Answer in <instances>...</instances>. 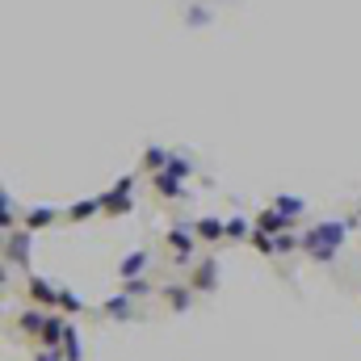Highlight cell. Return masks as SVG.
<instances>
[{
	"label": "cell",
	"mask_w": 361,
	"mask_h": 361,
	"mask_svg": "<svg viewBox=\"0 0 361 361\" xmlns=\"http://www.w3.org/2000/svg\"><path fill=\"white\" fill-rule=\"evenodd\" d=\"M341 240H345V227H341V223H324V227H315V231L302 240V248H307L315 261H332L336 248H341Z\"/></svg>",
	"instance_id": "6da1fadb"
},
{
	"label": "cell",
	"mask_w": 361,
	"mask_h": 361,
	"mask_svg": "<svg viewBox=\"0 0 361 361\" xmlns=\"http://www.w3.org/2000/svg\"><path fill=\"white\" fill-rule=\"evenodd\" d=\"M193 235L197 231H189V227H173L169 231V248H173V261L177 265H189L193 261Z\"/></svg>",
	"instance_id": "7a4b0ae2"
},
{
	"label": "cell",
	"mask_w": 361,
	"mask_h": 361,
	"mask_svg": "<svg viewBox=\"0 0 361 361\" xmlns=\"http://www.w3.org/2000/svg\"><path fill=\"white\" fill-rule=\"evenodd\" d=\"M130 185H135V180L122 177L118 185H114V193H105V197H101V206H105L109 214H126V210H130Z\"/></svg>",
	"instance_id": "3957f363"
},
{
	"label": "cell",
	"mask_w": 361,
	"mask_h": 361,
	"mask_svg": "<svg viewBox=\"0 0 361 361\" xmlns=\"http://www.w3.org/2000/svg\"><path fill=\"white\" fill-rule=\"evenodd\" d=\"M4 257L17 261V265H25V261H30V231H8V248H4Z\"/></svg>",
	"instance_id": "277c9868"
},
{
	"label": "cell",
	"mask_w": 361,
	"mask_h": 361,
	"mask_svg": "<svg viewBox=\"0 0 361 361\" xmlns=\"http://www.w3.org/2000/svg\"><path fill=\"white\" fill-rule=\"evenodd\" d=\"M25 290H30V298H34L38 307H55V302H59V290H55V286H47L42 277H30V281H25Z\"/></svg>",
	"instance_id": "5b68a950"
},
{
	"label": "cell",
	"mask_w": 361,
	"mask_h": 361,
	"mask_svg": "<svg viewBox=\"0 0 361 361\" xmlns=\"http://www.w3.org/2000/svg\"><path fill=\"white\" fill-rule=\"evenodd\" d=\"M290 223H294V214H281V210H261V214H257V227L269 231V235H281Z\"/></svg>",
	"instance_id": "8992f818"
},
{
	"label": "cell",
	"mask_w": 361,
	"mask_h": 361,
	"mask_svg": "<svg viewBox=\"0 0 361 361\" xmlns=\"http://www.w3.org/2000/svg\"><path fill=\"white\" fill-rule=\"evenodd\" d=\"M38 336H42V345H47V349H59V341L68 336V328H63V319H59V315H47V324H42V332H38Z\"/></svg>",
	"instance_id": "52a82bcc"
},
{
	"label": "cell",
	"mask_w": 361,
	"mask_h": 361,
	"mask_svg": "<svg viewBox=\"0 0 361 361\" xmlns=\"http://www.w3.org/2000/svg\"><path fill=\"white\" fill-rule=\"evenodd\" d=\"M214 281H219V261H202L193 269V290H214Z\"/></svg>",
	"instance_id": "ba28073f"
},
{
	"label": "cell",
	"mask_w": 361,
	"mask_h": 361,
	"mask_svg": "<svg viewBox=\"0 0 361 361\" xmlns=\"http://www.w3.org/2000/svg\"><path fill=\"white\" fill-rule=\"evenodd\" d=\"M206 244H219L223 235H227V223H219V219H197V227H193Z\"/></svg>",
	"instance_id": "9c48e42d"
},
{
	"label": "cell",
	"mask_w": 361,
	"mask_h": 361,
	"mask_svg": "<svg viewBox=\"0 0 361 361\" xmlns=\"http://www.w3.org/2000/svg\"><path fill=\"white\" fill-rule=\"evenodd\" d=\"M51 223H55V210H47V206H38V210L25 214V231H42V227H51Z\"/></svg>",
	"instance_id": "30bf717a"
},
{
	"label": "cell",
	"mask_w": 361,
	"mask_h": 361,
	"mask_svg": "<svg viewBox=\"0 0 361 361\" xmlns=\"http://www.w3.org/2000/svg\"><path fill=\"white\" fill-rule=\"evenodd\" d=\"M152 185H156V193H160V197H180V185H177V177H173V173H156V177H152Z\"/></svg>",
	"instance_id": "8fae6325"
},
{
	"label": "cell",
	"mask_w": 361,
	"mask_h": 361,
	"mask_svg": "<svg viewBox=\"0 0 361 361\" xmlns=\"http://www.w3.org/2000/svg\"><path fill=\"white\" fill-rule=\"evenodd\" d=\"M143 265H147V248H139V252H135V257H126V261H122V277H126V281H135V277H139V269H143Z\"/></svg>",
	"instance_id": "7c38bea8"
},
{
	"label": "cell",
	"mask_w": 361,
	"mask_h": 361,
	"mask_svg": "<svg viewBox=\"0 0 361 361\" xmlns=\"http://www.w3.org/2000/svg\"><path fill=\"white\" fill-rule=\"evenodd\" d=\"M164 294H169V307H173V311H185V307H189V298H193V294H189V290H180V286H169Z\"/></svg>",
	"instance_id": "4fadbf2b"
},
{
	"label": "cell",
	"mask_w": 361,
	"mask_h": 361,
	"mask_svg": "<svg viewBox=\"0 0 361 361\" xmlns=\"http://www.w3.org/2000/svg\"><path fill=\"white\" fill-rule=\"evenodd\" d=\"M97 210H101V197H97V202H76V206L68 210V219L80 223V219H89V214H97Z\"/></svg>",
	"instance_id": "5bb4252c"
},
{
	"label": "cell",
	"mask_w": 361,
	"mask_h": 361,
	"mask_svg": "<svg viewBox=\"0 0 361 361\" xmlns=\"http://www.w3.org/2000/svg\"><path fill=\"white\" fill-rule=\"evenodd\" d=\"M105 315H114V319H130V302H126V298H109V302H105Z\"/></svg>",
	"instance_id": "9a60e30c"
},
{
	"label": "cell",
	"mask_w": 361,
	"mask_h": 361,
	"mask_svg": "<svg viewBox=\"0 0 361 361\" xmlns=\"http://www.w3.org/2000/svg\"><path fill=\"white\" fill-rule=\"evenodd\" d=\"M143 160H147V169H169V164H173L160 147H147V156H143Z\"/></svg>",
	"instance_id": "2e32d148"
},
{
	"label": "cell",
	"mask_w": 361,
	"mask_h": 361,
	"mask_svg": "<svg viewBox=\"0 0 361 361\" xmlns=\"http://www.w3.org/2000/svg\"><path fill=\"white\" fill-rule=\"evenodd\" d=\"M63 349H68V361H80V341H76L72 328H68V336H63Z\"/></svg>",
	"instance_id": "e0dca14e"
},
{
	"label": "cell",
	"mask_w": 361,
	"mask_h": 361,
	"mask_svg": "<svg viewBox=\"0 0 361 361\" xmlns=\"http://www.w3.org/2000/svg\"><path fill=\"white\" fill-rule=\"evenodd\" d=\"M42 324H47V319H42L38 311H30V315H21V328H25V332H42Z\"/></svg>",
	"instance_id": "ac0fdd59"
},
{
	"label": "cell",
	"mask_w": 361,
	"mask_h": 361,
	"mask_svg": "<svg viewBox=\"0 0 361 361\" xmlns=\"http://www.w3.org/2000/svg\"><path fill=\"white\" fill-rule=\"evenodd\" d=\"M59 307H63V311H80V298H76V294H68V290H63V294H59Z\"/></svg>",
	"instance_id": "d6986e66"
},
{
	"label": "cell",
	"mask_w": 361,
	"mask_h": 361,
	"mask_svg": "<svg viewBox=\"0 0 361 361\" xmlns=\"http://www.w3.org/2000/svg\"><path fill=\"white\" fill-rule=\"evenodd\" d=\"M244 231H248V223H244V219H231V223H227V235H235V240H240Z\"/></svg>",
	"instance_id": "ffe728a7"
},
{
	"label": "cell",
	"mask_w": 361,
	"mask_h": 361,
	"mask_svg": "<svg viewBox=\"0 0 361 361\" xmlns=\"http://www.w3.org/2000/svg\"><path fill=\"white\" fill-rule=\"evenodd\" d=\"M294 248H298L294 235H277V252H294Z\"/></svg>",
	"instance_id": "44dd1931"
},
{
	"label": "cell",
	"mask_w": 361,
	"mask_h": 361,
	"mask_svg": "<svg viewBox=\"0 0 361 361\" xmlns=\"http://www.w3.org/2000/svg\"><path fill=\"white\" fill-rule=\"evenodd\" d=\"M277 210H281V214H286V210H302V202H298V197H281Z\"/></svg>",
	"instance_id": "7402d4cb"
},
{
	"label": "cell",
	"mask_w": 361,
	"mask_h": 361,
	"mask_svg": "<svg viewBox=\"0 0 361 361\" xmlns=\"http://www.w3.org/2000/svg\"><path fill=\"white\" fill-rule=\"evenodd\" d=\"M169 173H173V177H189V164H185V160H173Z\"/></svg>",
	"instance_id": "603a6c76"
},
{
	"label": "cell",
	"mask_w": 361,
	"mask_h": 361,
	"mask_svg": "<svg viewBox=\"0 0 361 361\" xmlns=\"http://www.w3.org/2000/svg\"><path fill=\"white\" fill-rule=\"evenodd\" d=\"M38 361H55V349H51V353H42V357H38Z\"/></svg>",
	"instance_id": "cb8c5ba5"
}]
</instances>
